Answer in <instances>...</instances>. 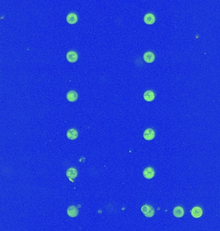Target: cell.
Returning <instances> with one entry per match:
<instances>
[{
    "instance_id": "10",
    "label": "cell",
    "mask_w": 220,
    "mask_h": 231,
    "mask_svg": "<svg viewBox=\"0 0 220 231\" xmlns=\"http://www.w3.org/2000/svg\"><path fill=\"white\" fill-rule=\"evenodd\" d=\"M203 214V211L200 207H194L191 211L192 216L195 218H200Z\"/></svg>"
},
{
    "instance_id": "8",
    "label": "cell",
    "mask_w": 220,
    "mask_h": 231,
    "mask_svg": "<svg viewBox=\"0 0 220 231\" xmlns=\"http://www.w3.org/2000/svg\"><path fill=\"white\" fill-rule=\"evenodd\" d=\"M66 136H67V137L69 139L75 140L78 137L77 130L75 129V128H70V129H69L68 130Z\"/></svg>"
},
{
    "instance_id": "5",
    "label": "cell",
    "mask_w": 220,
    "mask_h": 231,
    "mask_svg": "<svg viewBox=\"0 0 220 231\" xmlns=\"http://www.w3.org/2000/svg\"><path fill=\"white\" fill-rule=\"evenodd\" d=\"M66 58L70 62L73 63V62H75L77 61L78 55L75 51H70L68 52L67 54H66Z\"/></svg>"
},
{
    "instance_id": "7",
    "label": "cell",
    "mask_w": 220,
    "mask_h": 231,
    "mask_svg": "<svg viewBox=\"0 0 220 231\" xmlns=\"http://www.w3.org/2000/svg\"><path fill=\"white\" fill-rule=\"evenodd\" d=\"M66 98L70 102L75 101L78 98V94L75 91H69L66 94Z\"/></svg>"
},
{
    "instance_id": "3",
    "label": "cell",
    "mask_w": 220,
    "mask_h": 231,
    "mask_svg": "<svg viewBox=\"0 0 220 231\" xmlns=\"http://www.w3.org/2000/svg\"><path fill=\"white\" fill-rule=\"evenodd\" d=\"M155 171L152 167L146 168L143 171V175L147 179H151L155 176Z\"/></svg>"
},
{
    "instance_id": "13",
    "label": "cell",
    "mask_w": 220,
    "mask_h": 231,
    "mask_svg": "<svg viewBox=\"0 0 220 231\" xmlns=\"http://www.w3.org/2000/svg\"><path fill=\"white\" fill-rule=\"evenodd\" d=\"M173 214L176 218H182L184 215V209L180 206L176 207L173 210Z\"/></svg>"
},
{
    "instance_id": "4",
    "label": "cell",
    "mask_w": 220,
    "mask_h": 231,
    "mask_svg": "<svg viewBox=\"0 0 220 231\" xmlns=\"http://www.w3.org/2000/svg\"><path fill=\"white\" fill-rule=\"evenodd\" d=\"M66 176L68 179L72 181V179H75L77 176V170L75 168H70L66 171Z\"/></svg>"
},
{
    "instance_id": "11",
    "label": "cell",
    "mask_w": 220,
    "mask_h": 231,
    "mask_svg": "<svg viewBox=\"0 0 220 231\" xmlns=\"http://www.w3.org/2000/svg\"><path fill=\"white\" fill-rule=\"evenodd\" d=\"M144 21L145 23L148 25H152L155 21V17L151 13L147 14L144 18Z\"/></svg>"
},
{
    "instance_id": "12",
    "label": "cell",
    "mask_w": 220,
    "mask_h": 231,
    "mask_svg": "<svg viewBox=\"0 0 220 231\" xmlns=\"http://www.w3.org/2000/svg\"><path fill=\"white\" fill-rule=\"evenodd\" d=\"M155 94L154 92L151 90L147 91L144 94V98L147 101H152L155 99Z\"/></svg>"
},
{
    "instance_id": "1",
    "label": "cell",
    "mask_w": 220,
    "mask_h": 231,
    "mask_svg": "<svg viewBox=\"0 0 220 231\" xmlns=\"http://www.w3.org/2000/svg\"><path fill=\"white\" fill-rule=\"evenodd\" d=\"M141 211L144 215L148 218H152L155 215L154 208L150 205H144L141 207Z\"/></svg>"
},
{
    "instance_id": "9",
    "label": "cell",
    "mask_w": 220,
    "mask_h": 231,
    "mask_svg": "<svg viewBox=\"0 0 220 231\" xmlns=\"http://www.w3.org/2000/svg\"><path fill=\"white\" fill-rule=\"evenodd\" d=\"M155 55L151 51H148L144 55V59L147 63H152L155 61Z\"/></svg>"
},
{
    "instance_id": "14",
    "label": "cell",
    "mask_w": 220,
    "mask_h": 231,
    "mask_svg": "<svg viewBox=\"0 0 220 231\" xmlns=\"http://www.w3.org/2000/svg\"><path fill=\"white\" fill-rule=\"evenodd\" d=\"M78 20L77 15L75 13H70L69 14L67 17H66V21L69 23V24L73 25L77 23Z\"/></svg>"
},
{
    "instance_id": "6",
    "label": "cell",
    "mask_w": 220,
    "mask_h": 231,
    "mask_svg": "<svg viewBox=\"0 0 220 231\" xmlns=\"http://www.w3.org/2000/svg\"><path fill=\"white\" fill-rule=\"evenodd\" d=\"M67 214L71 218L76 217L79 214V210L77 209V207L75 206H70L67 209Z\"/></svg>"
},
{
    "instance_id": "2",
    "label": "cell",
    "mask_w": 220,
    "mask_h": 231,
    "mask_svg": "<svg viewBox=\"0 0 220 231\" xmlns=\"http://www.w3.org/2000/svg\"><path fill=\"white\" fill-rule=\"evenodd\" d=\"M143 136H144V138L145 140L151 141L155 138V132L153 128H147V129L144 131Z\"/></svg>"
}]
</instances>
